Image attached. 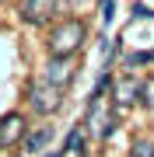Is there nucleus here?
Segmentation results:
<instances>
[{"mask_svg": "<svg viewBox=\"0 0 154 157\" xmlns=\"http://www.w3.org/2000/svg\"><path fill=\"white\" fill-rule=\"evenodd\" d=\"M133 94H140L137 84H119V87H116V101H119V105H123V101H130Z\"/></svg>", "mask_w": 154, "mask_h": 157, "instance_id": "obj_6", "label": "nucleus"}, {"mask_svg": "<svg viewBox=\"0 0 154 157\" xmlns=\"http://www.w3.org/2000/svg\"><path fill=\"white\" fill-rule=\"evenodd\" d=\"M46 157H60V154H46Z\"/></svg>", "mask_w": 154, "mask_h": 157, "instance_id": "obj_12", "label": "nucleus"}, {"mask_svg": "<svg viewBox=\"0 0 154 157\" xmlns=\"http://www.w3.org/2000/svg\"><path fill=\"white\" fill-rule=\"evenodd\" d=\"M25 136V119L21 115H4L0 119V147H11Z\"/></svg>", "mask_w": 154, "mask_h": 157, "instance_id": "obj_2", "label": "nucleus"}, {"mask_svg": "<svg viewBox=\"0 0 154 157\" xmlns=\"http://www.w3.org/2000/svg\"><path fill=\"white\" fill-rule=\"evenodd\" d=\"M67 150H81V129H74V133L67 136ZM63 150V154H67Z\"/></svg>", "mask_w": 154, "mask_h": 157, "instance_id": "obj_11", "label": "nucleus"}, {"mask_svg": "<svg viewBox=\"0 0 154 157\" xmlns=\"http://www.w3.org/2000/svg\"><path fill=\"white\" fill-rule=\"evenodd\" d=\"M67 80H70V63H67V59H60V56H53L49 70H46V84H53V87H63Z\"/></svg>", "mask_w": 154, "mask_h": 157, "instance_id": "obj_4", "label": "nucleus"}, {"mask_svg": "<svg viewBox=\"0 0 154 157\" xmlns=\"http://www.w3.org/2000/svg\"><path fill=\"white\" fill-rule=\"evenodd\" d=\"M140 98H144V105H154V77L147 84H140Z\"/></svg>", "mask_w": 154, "mask_h": 157, "instance_id": "obj_9", "label": "nucleus"}, {"mask_svg": "<svg viewBox=\"0 0 154 157\" xmlns=\"http://www.w3.org/2000/svg\"><path fill=\"white\" fill-rule=\"evenodd\" d=\"M133 157H154V143L151 140H137L133 143Z\"/></svg>", "mask_w": 154, "mask_h": 157, "instance_id": "obj_7", "label": "nucleus"}, {"mask_svg": "<svg viewBox=\"0 0 154 157\" xmlns=\"http://www.w3.org/2000/svg\"><path fill=\"white\" fill-rule=\"evenodd\" d=\"M56 105H60V87L39 84V87L32 91V108H39V112H53Z\"/></svg>", "mask_w": 154, "mask_h": 157, "instance_id": "obj_3", "label": "nucleus"}, {"mask_svg": "<svg viewBox=\"0 0 154 157\" xmlns=\"http://www.w3.org/2000/svg\"><path fill=\"white\" fill-rule=\"evenodd\" d=\"M81 42H84V21L70 17L67 25H60V28L53 32V39H49V49H53V56L67 59V52H74Z\"/></svg>", "mask_w": 154, "mask_h": 157, "instance_id": "obj_1", "label": "nucleus"}, {"mask_svg": "<svg viewBox=\"0 0 154 157\" xmlns=\"http://www.w3.org/2000/svg\"><path fill=\"white\" fill-rule=\"evenodd\" d=\"M49 11H56V0H28L25 4V17L28 21H46Z\"/></svg>", "mask_w": 154, "mask_h": 157, "instance_id": "obj_5", "label": "nucleus"}, {"mask_svg": "<svg viewBox=\"0 0 154 157\" xmlns=\"http://www.w3.org/2000/svg\"><path fill=\"white\" fill-rule=\"evenodd\" d=\"M46 140H49V129H39V133H32V136H28V150H39V147H46Z\"/></svg>", "mask_w": 154, "mask_h": 157, "instance_id": "obj_8", "label": "nucleus"}, {"mask_svg": "<svg viewBox=\"0 0 154 157\" xmlns=\"http://www.w3.org/2000/svg\"><path fill=\"white\" fill-rule=\"evenodd\" d=\"M126 63H130V67H137V63H154V52H133Z\"/></svg>", "mask_w": 154, "mask_h": 157, "instance_id": "obj_10", "label": "nucleus"}]
</instances>
